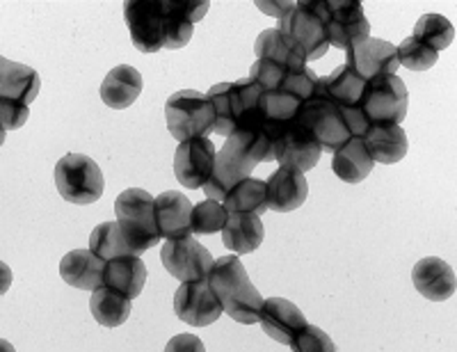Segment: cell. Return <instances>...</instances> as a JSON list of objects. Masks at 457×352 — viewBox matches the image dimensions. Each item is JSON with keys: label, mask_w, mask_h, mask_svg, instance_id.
<instances>
[{"label": "cell", "mask_w": 457, "mask_h": 352, "mask_svg": "<svg viewBox=\"0 0 457 352\" xmlns=\"http://www.w3.org/2000/svg\"><path fill=\"white\" fill-rule=\"evenodd\" d=\"M410 94L398 76H378L366 80L359 99V110L369 124H400L405 120Z\"/></svg>", "instance_id": "8"}, {"label": "cell", "mask_w": 457, "mask_h": 352, "mask_svg": "<svg viewBox=\"0 0 457 352\" xmlns=\"http://www.w3.org/2000/svg\"><path fill=\"white\" fill-rule=\"evenodd\" d=\"M89 311H92L94 321L104 327H120L130 316V298L110 286H101V289L92 290Z\"/></svg>", "instance_id": "29"}, {"label": "cell", "mask_w": 457, "mask_h": 352, "mask_svg": "<svg viewBox=\"0 0 457 352\" xmlns=\"http://www.w3.org/2000/svg\"><path fill=\"white\" fill-rule=\"evenodd\" d=\"M222 206L227 208V213H256V215H261L268 208V186L259 179H245L228 190Z\"/></svg>", "instance_id": "30"}, {"label": "cell", "mask_w": 457, "mask_h": 352, "mask_svg": "<svg viewBox=\"0 0 457 352\" xmlns=\"http://www.w3.org/2000/svg\"><path fill=\"white\" fill-rule=\"evenodd\" d=\"M411 281L416 290L430 302H446L455 296L457 280L453 265L436 256H426L411 270Z\"/></svg>", "instance_id": "17"}, {"label": "cell", "mask_w": 457, "mask_h": 352, "mask_svg": "<svg viewBox=\"0 0 457 352\" xmlns=\"http://www.w3.org/2000/svg\"><path fill=\"white\" fill-rule=\"evenodd\" d=\"M345 67L353 69L359 78L370 80L378 76H395L400 63L394 44L369 37L366 42L345 51Z\"/></svg>", "instance_id": "15"}, {"label": "cell", "mask_w": 457, "mask_h": 352, "mask_svg": "<svg viewBox=\"0 0 457 352\" xmlns=\"http://www.w3.org/2000/svg\"><path fill=\"white\" fill-rule=\"evenodd\" d=\"M124 21L130 42L140 53H158L165 48V10L162 3L129 0L124 5Z\"/></svg>", "instance_id": "12"}, {"label": "cell", "mask_w": 457, "mask_h": 352, "mask_svg": "<svg viewBox=\"0 0 457 352\" xmlns=\"http://www.w3.org/2000/svg\"><path fill=\"white\" fill-rule=\"evenodd\" d=\"M55 186L64 202L87 206L104 195V172L89 155L67 154L55 165Z\"/></svg>", "instance_id": "5"}, {"label": "cell", "mask_w": 457, "mask_h": 352, "mask_svg": "<svg viewBox=\"0 0 457 352\" xmlns=\"http://www.w3.org/2000/svg\"><path fill=\"white\" fill-rule=\"evenodd\" d=\"M295 120L316 138L320 149L328 154H334L338 147H343L353 138L348 124L343 120L341 108L320 92V85L312 99L300 105Z\"/></svg>", "instance_id": "7"}, {"label": "cell", "mask_w": 457, "mask_h": 352, "mask_svg": "<svg viewBox=\"0 0 457 352\" xmlns=\"http://www.w3.org/2000/svg\"><path fill=\"white\" fill-rule=\"evenodd\" d=\"M268 161H275L270 135L261 130H234L224 142L222 151L215 155L213 176L204 186V195L206 199L224 202L231 188L250 179L254 167Z\"/></svg>", "instance_id": "1"}, {"label": "cell", "mask_w": 457, "mask_h": 352, "mask_svg": "<svg viewBox=\"0 0 457 352\" xmlns=\"http://www.w3.org/2000/svg\"><path fill=\"white\" fill-rule=\"evenodd\" d=\"M114 213L126 243L136 256H142L149 247L161 243L156 222V199L142 188H129L114 199Z\"/></svg>", "instance_id": "3"}, {"label": "cell", "mask_w": 457, "mask_h": 352, "mask_svg": "<svg viewBox=\"0 0 457 352\" xmlns=\"http://www.w3.org/2000/svg\"><path fill=\"white\" fill-rule=\"evenodd\" d=\"M268 186V208L279 213H288L300 208L309 197V183L304 174L293 167H279L265 181Z\"/></svg>", "instance_id": "18"}, {"label": "cell", "mask_w": 457, "mask_h": 352, "mask_svg": "<svg viewBox=\"0 0 457 352\" xmlns=\"http://www.w3.org/2000/svg\"><path fill=\"white\" fill-rule=\"evenodd\" d=\"M89 249L104 261L117 259V256H136L126 243L120 222H104L94 229L89 236Z\"/></svg>", "instance_id": "31"}, {"label": "cell", "mask_w": 457, "mask_h": 352, "mask_svg": "<svg viewBox=\"0 0 457 352\" xmlns=\"http://www.w3.org/2000/svg\"><path fill=\"white\" fill-rule=\"evenodd\" d=\"M161 261L167 272L179 281L206 280L213 268V256L195 239V233L165 240L161 249Z\"/></svg>", "instance_id": "11"}, {"label": "cell", "mask_w": 457, "mask_h": 352, "mask_svg": "<svg viewBox=\"0 0 457 352\" xmlns=\"http://www.w3.org/2000/svg\"><path fill=\"white\" fill-rule=\"evenodd\" d=\"M277 89L291 94V96H295V99H300L302 104H304V101H309L313 94H316L318 76L309 67L291 69V71L286 73L284 80H281V85Z\"/></svg>", "instance_id": "36"}, {"label": "cell", "mask_w": 457, "mask_h": 352, "mask_svg": "<svg viewBox=\"0 0 457 352\" xmlns=\"http://www.w3.org/2000/svg\"><path fill=\"white\" fill-rule=\"evenodd\" d=\"M361 138L375 163L394 165L405 158L407 133L400 124H370Z\"/></svg>", "instance_id": "22"}, {"label": "cell", "mask_w": 457, "mask_h": 352, "mask_svg": "<svg viewBox=\"0 0 457 352\" xmlns=\"http://www.w3.org/2000/svg\"><path fill=\"white\" fill-rule=\"evenodd\" d=\"M174 311L183 323L193 327H206L222 316V305L208 280L181 281L174 296Z\"/></svg>", "instance_id": "13"}, {"label": "cell", "mask_w": 457, "mask_h": 352, "mask_svg": "<svg viewBox=\"0 0 457 352\" xmlns=\"http://www.w3.org/2000/svg\"><path fill=\"white\" fill-rule=\"evenodd\" d=\"M167 350H204V346L193 334H179L167 343Z\"/></svg>", "instance_id": "41"}, {"label": "cell", "mask_w": 457, "mask_h": 352, "mask_svg": "<svg viewBox=\"0 0 457 352\" xmlns=\"http://www.w3.org/2000/svg\"><path fill=\"white\" fill-rule=\"evenodd\" d=\"M259 323L272 341L284 343V346L291 348L293 341L300 337L302 327L307 325V318H304V314L291 300L270 298V300H263Z\"/></svg>", "instance_id": "16"}, {"label": "cell", "mask_w": 457, "mask_h": 352, "mask_svg": "<svg viewBox=\"0 0 457 352\" xmlns=\"http://www.w3.org/2000/svg\"><path fill=\"white\" fill-rule=\"evenodd\" d=\"M254 53L256 60H272V63L281 64L286 69L307 67V55H304V51L300 46H295L288 37L281 35L277 28H268V30H263L256 37Z\"/></svg>", "instance_id": "27"}, {"label": "cell", "mask_w": 457, "mask_h": 352, "mask_svg": "<svg viewBox=\"0 0 457 352\" xmlns=\"http://www.w3.org/2000/svg\"><path fill=\"white\" fill-rule=\"evenodd\" d=\"M318 85H320V92L329 101L341 105V108H357L359 99H361V92L366 88V80L359 78L353 69L343 64V67L334 69L329 76L318 78Z\"/></svg>", "instance_id": "28"}, {"label": "cell", "mask_w": 457, "mask_h": 352, "mask_svg": "<svg viewBox=\"0 0 457 352\" xmlns=\"http://www.w3.org/2000/svg\"><path fill=\"white\" fill-rule=\"evenodd\" d=\"M259 104L265 114V120L270 122V124H279V122L295 120L302 101L291 96V94L281 92V89H263Z\"/></svg>", "instance_id": "34"}, {"label": "cell", "mask_w": 457, "mask_h": 352, "mask_svg": "<svg viewBox=\"0 0 457 352\" xmlns=\"http://www.w3.org/2000/svg\"><path fill=\"white\" fill-rule=\"evenodd\" d=\"M263 222L256 213H231L222 229L224 247L234 254H252L263 243Z\"/></svg>", "instance_id": "24"}, {"label": "cell", "mask_w": 457, "mask_h": 352, "mask_svg": "<svg viewBox=\"0 0 457 352\" xmlns=\"http://www.w3.org/2000/svg\"><path fill=\"white\" fill-rule=\"evenodd\" d=\"M208 99L215 108V129L213 133L228 135L234 133V114H231V101H228V83H218L211 88L208 92Z\"/></svg>", "instance_id": "37"}, {"label": "cell", "mask_w": 457, "mask_h": 352, "mask_svg": "<svg viewBox=\"0 0 457 352\" xmlns=\"http://www.w3.org/2000/svg\"><path fill=\"white\" fill-rule=\"evenodd\" d=\"M256 7H259L261 12H263V14H270V16H277V19H284L286 14H288V12L293 10V7H295V3H256Z\"/></svg>", "instance_id": "42"}, {"label": "cell", "mask_w": 457, "mask_h": 352, "mask_svg": "<svg viewBox=\"0 0 457 352\" xmlns=\"http://www.w3.org/2000/svg\"><path fill=\"white\" fill-rule=\"evenodd\" d=\"M291 350L297 352H332L334 350V343L332 339L320 330V327H313V325H304L300 331V337L293 341Z\"/></svg>", "instance_id": "39"}, {"label": "cell", "mask_w": 457, "mask_h": 352, "mask_svg": "<svg viewBox=\"0 0 457 352\" xmlns=\"http://www.w3.org/2000/svg\"><path fill=\"white\" fill-rule=\"evenodd\" d=\"M165 120L171 138L179 142L204 138L215 129V108L208 94L197 89H181L165 104Z\"/></svg>", "instance_id": "4"}, {"label": "cell", "mask_w": 457, "mask_h": 352, "mask_svg": "<svg viewBox=\"0 0 457 352\" xmlns=\"http://www.w3.org/2000/svg\"><path fill=\"white\" fill-rule=\"evenodd\" d=\"M42 88V78L32 67L12 63L7 57L0 60V101L30 105Z\"/></svg>", "instance_id": "19"}, {"label": "cell", "mask_w": 457, "mask_h": 352, "mask_svg": "<svg viewBox=\"0 0 457 352\" xmlns=\"http://www.w3.org/2000/svg\"><path fill=\"white\" fill-rule=\"evenodd\" d=\"M228 213L222 206V202L215 199H206L193 206V218H190V231L195 236H213V233L222 231L227 224Z\"/></svg>", "instance_id": "33"}, {"label": "cell", "mask_w": 457, "mask_h": 352, "mask_svg": "<svg viewBox=\"0 0 457 352\" xmlns=\"http://www.w3.org/2000/svg\"><path fill=\"white\" fill-rule=\"evenodd\" d=\"M30 117V108L21 104H12V101H0V120H3V130L21 129Z\"/></svg>", "instance_id": "40"}, {"label": "cell", "mask_w": 457, "mask_h": 352, "mask_svg": "<svg viewBox=\"0 0 457 352\" xmlns=\"http://www.w3.org/2000/svg\"><path fill=\"white\" fill-rule=\"evenodd\" d=\"M414 39L430 46L432 51H444L455 42V28L442 14H423L414 26Z\"/></svg>", "instance_id": "32"}, {"label": "cell", "mask_w": 457, "mask_h": 352, "mask_svg": "<svg viewBox=\"0 0 457 352\" xmlns=\"http://www.w3.org/2000/svg\"><path fill=\"white\" fill-rule=\"evenodd\" d=\"M295 46H300L309 60H320L329 48L328 28H325V0L295 3L288 14L277 26Z\"/></svg>", "instance_id": "6"}, {"label": "cell", "mask_w": 457, "mask_h": 352, "mask_svg": "<svg viewBox=\"0 0 457 352\" xmlns=\"http://www.w3.org/2000/svg\"><path fill=\"white\" fill-rule=\"evenodd\" d=\"M206 280L215 296H218L222 309L236 323H243V325L259 323L263 298L256 290V286L252 284L250 275H247V270L240 264L238 256L231 254V256H222V259L213 261V268H211Z\"/></svg>", "instance_id": "2"}, {"label": "cell", "mask_w": 457, "mask_h": 352, "mask_svg": "<svg viewBox=\"0 0 457 352\" xmlns=\"http://www.w3.org/2000/svg\"><path fill=\"white\" fill-rule=\"evenodd\" d=\"M105 261L92 249H73L60 261V277L80 290H96L104 286Z\"/></svg>", "instance_id": "20"}, {"label": "cell", "mask_w": 457, "mask_h": 352, "mask_svg": "<svg viewBox=\"0 0 457 352\" xmlns=\"http://www.w3.org/2000/svg\"><path fill=\"white\" fill-rule=\"evenodd\" d=\"M373 165L375 161L366 149L364 138H357V135H353L345 145L334 151L332 170L345 183H361L370 174Z\"/></svg>", "instance_id": "26"}, {"label": "cell", "mask_w": 457, "mask_h": 352, "mask_svg": "<svg viewBox=\"0 0 457 352\" xmlns=\"http://www.w3.org/2000/svg\"><path fill=\"white\" fill-rule=\"evenodd\" d=\"M101 99L108 108L124 110L137 101L142 94V76L137 69L129 67V64H120V67L110 69L108 76L101 83Z\"/></svg>", "instance_id": "23"}, {"label": "cell", "mask_w": 457, "mask_h": 352, "mask_svg": "<svg viewBox=\"0 0 457 352\" xmlns=\"http://www.w3.org/2000/svg\"><path fill=\"white\" fill-rule=\"evenodd\" d=\"M395 53H398L400 67H407L411 71H428L430 67H435L436 57H439V53L432 51L430 46L414 37H407L405 42L395 46Z\"/></svg>", "instance_id": "35"}, {"label": "cell", "mask_w": 457, "mask_h": 352, "mask_svg": "<svg viewBox=\"0 0 457 352\" xmlns=\"http://www.w3.org/2000/svg\"><path fill=\"white\" fill-rule=\"evenodd\" d=\"M291 69L281 67V64L272 63V60H256L250 69V80H254L256 85H261L263 89H277L284 80L286 73Z\"/></svg>", "instance_id": "38"}, {"label": "cell", "mask_w": 457, "mask_h": 352, "mask_svg": "<svg viewBox=\"0 0 457 352\" xmlns=\"http://www.w3.org/2000/svg\"><path fill=\"white\" fill-rule=\"evenodd\" d=\"M215 147L213 140L204 138H193L179 145L174 154V174L183 188H204L206 181L213 176L215 167Z\"/></svg>", "instance_id": "14"}, {"label": "cell", "mask_w": 457, "mask_h": 352, "mask_svg": "<svg viewBox=\"0 0 457 352\" xmlns=\"http://www.w3.org/2000/svg\"><path fill=\"white\" fill-rule=\"evenodd\" d=\"M190 218H193V204L186 195L167 190L156 197V222L158 231L165 240L181 239L190 231Z\"/></svg>", "instance_id": "21"}, {"label": "cell", "mask_w": 457, "mask_h": 352, "mask_svg": "<svg viewBox=\"0 0 457 352\" xmlns=\"http://www.w3.org/2000/svg\"><path fill=\"white\" fill-rule=\"evenodd\" d=\"M146 281V265L140 256H117V259L105 261L104 286L120 290L126 298L136 300L142 293Z\"/></svg>", "instance_id": "25"}, {"label": "cell", "mask_w": 457, "mask_h": 352, "mask_svg": "<svg viewBox=\"0 0 457 352\" xmlns=\"http://www.w3.org/2000/svg\"><path fill=\"white\" fill-rule=\"evenodd\" d=\"M325 28L329 46L345 51L370 37V23L359 0H325Z\"/></svg>", "instance_id": "10"}, {"label": "cell", "mask_w": 457, "mask_h": 352, "mask_svg": "<svg viewBox=\"0 0 457 352\" xmlns=\"http://www.w3.org/2000/svg\"><path fill=\"white\" fill-rule=\"evenodd\" d=\"M268 135L272 140V158L279 167H293L304 174L320 161V145L297 120L272 124Z\"/></svg>", "instance_id": "9"}]
</instances>
